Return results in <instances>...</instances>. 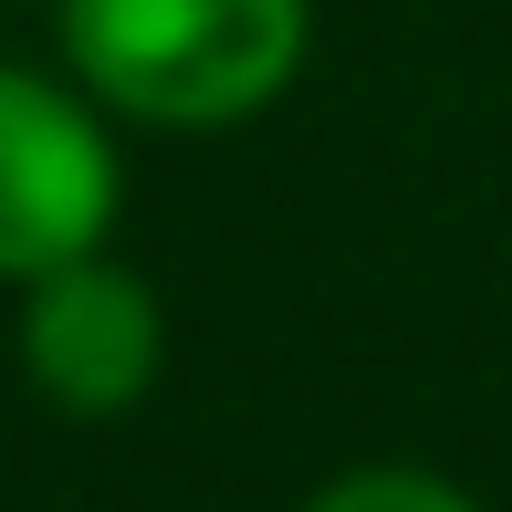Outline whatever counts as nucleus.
Masks as SVG:
<instances>
[{"instance_id": "f257e3e1", "label": "nucleus", "mask_w": 512, "mask_h": 512, "mask_svg": "<svg viewBox=\"0 0 512 512\" xmlns=\"http://www.w3.org/2000/svg\"><path fill=\"white\" fill-rule=\"evenodd\" d=\"M314 0H63V63L136 126H241L304 74Z\"/></svg>"}, {"instance_id": "f03ea898", "label": "nucleus", "mask_w": 512, "mask_h": 512, "mask_svg": "<svg viewBox=\"0 0 512 512\" xmlns=\"http://www.w3.org/2000/svg\"><path fill=\"white\" fill-rule=\"evenodd\" d=\"M115 136L84 84L0 63V283H42L63 262H95L115 230Z\"/></svg>"}, {"instance_id": "7ed1b4c3", "label": "nucleus", "mask_w": 512, "mask_h": 512, "mask_svg": "<svg viewBox=\"0 0 512 512\" xmlns=\"http://www.w3.org/2000/svg\"><path fill=\"white\" fill-rule=\"evenodd\" d=\"M157 366H168V304L147 272L126 262H63L21 283V377L63 418H126L147 408Z\"/></svg>"}, {"instance_id": "20e7f679", "label": "nucleus", "mask_w": 512, "mask_h": 512, "mask_svg": "<svg viewBox=\"0 0 512 512\" xmlns=\"http://www.w3.org/2000/svg\"><path fill=\"white\" fill-rule=\"evenodd\" d=\"M304 512H481L460 481L418 471V460H366V471H335Z\"/></svg>"}]
</instances>
